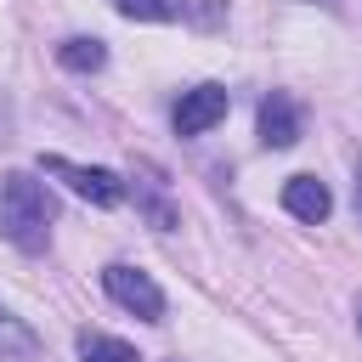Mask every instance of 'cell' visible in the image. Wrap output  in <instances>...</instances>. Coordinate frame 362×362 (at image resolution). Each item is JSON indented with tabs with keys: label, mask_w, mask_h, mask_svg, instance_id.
I'll list each match as a JSON object with an SVG mask.
<instances>
[{
	"label": "cell",
	"mask_w": 362,
	"mask_h": 362,
	"mask_svg": "<svg viewBox=\"0 0 362 362\" xmlns=\"http://www.w3.org/2000/svg\"><path fill=\"white\" fill-rule=\"evenodd\" d=\"M51 221H57V204H51L45 181H34L28 170H11L0 181V238L23 255H45L51 249Z\"/></svg>",
	"instance_id": "obj_1"
},
{
	"label": "cell",
	"mask_w": 362,
	"mask_h": 362,
	"mask_svg": "<svg viewBox=\"0 0 362 362\" xmlns=\"http://www.w3.org/2000/svg\"><path fill=\"white\" fill-rule=\"evenodd\" d=\"M40 170L57 175V181H68V192H79V198L96 204V209H113V204L124 198V175L107 170V164H74V158H62V153H40Z\"/></svg>",
	"instance_id": "obj_2"
},
{
	"label": "cell",
	"mask_w": 362,
	"mask_h": 362,
	"mask_svg": "<svg viewBox=\"0 0 362 362\" xmlns=\"http://www.w3.org/2000/svg\"><path fill=\"white\" fill-rule=\"evenodd\" d=\"M102 288H107V300H113V305H124L130 317H141V322H164V288H158L141 266L113 260V266L102 272Z\"/></svg>",
	"instance_id": "obj_3"
},
{
	"label": "cell",
	"mask_w": 362,
	"mask_h": 362,
	"mask_svg": "<svg viewBox=\"0 0 362 362\" xmlns=\"http://www.w3.org/2000/svg\"><path fill=\"white\" fill-rule=\"evenodd\" d=\"M124 192H136V209H141V221H147L153 232H175V226H181V209H175V198H170V181H164L153 164H136L130 181H124Z\"/></svg>",
	"instance_id": "obj_4"
},
{
	"label": "cell",
	"mask_w": 362,
	"mask_h": 362,
	"mask_svg": "<svg viewBox=\"0 0 362 362\" xmlns=\"http://www.w3.org/2000/svg\"><path fill=\"white\" fill-rule=\"evenodd\" d=\"M226 107H232V96H226V85H215V79L181 90V102H175V136H204V130H215V124L226 119Z\"/></svg>",
	"instance_id": "obj_5"
},
{
	"label": "cell",
	"mask_w": 362,
	"mask_h": 362,
	"mask_svg": "<svg viewBox=\"0 0 362 362\" xmlns=\"http://www.w3.org/2000/svg\"><path fill=\"white\" fill-rule=\"evenodd\" d=\"M255 130H260V147L283 153V147H294V141L305 136V113H300V102H294L288 90H272V96H260Z\"/></svg>",
	"instance_id": "obj_6"
},
{
	"label": "cell",
	"mask_w": 362,
	"mask_h": 362,
	"mask_svg": "<svg viewBox=\"0 0 362 362\" xmlns=\"http://www.w3.org/2000/svg\"><path fill=\"white\" fill-rule=\"evenodd\" d=\"M283 209H288L294 221H305V226H322V221L334 215V192H328L317 175H288V181H283Z\"/></svg>",
	"instance_id": "obj_7"
},
{
	"label": "cell",
	"mask_w": 362,
	"mask_h": 362,
	"mask_svg": "<svg viewBox=\"0 0 362 362\" xmlns=\"http://www.w3.org/2000/svg\"><path fill=\"white\" fill-rule=\"evenodd\" d=\"M40 334L11 311V305H0V362H40Z\"/></svg>",
	"instance_id": "obj_8"
},
{
	"label": "cell",
	"mask_w": 362,
	"mask_h": 362,
	"mask_svg": "<svg viewBox=\"0 0 362 362\" xmlns=\"http://www.w3.org/2000/svg\"><path fill=\"white\" fill-rule=\"evenodd\" d=\"M57 62H62L68 74H102V68H107V45H102L96 34H68V40L57 45Z\"/></svg>",
	"instance_id": "obj_9"
},
{
	"label": "cell",
	"mask_w": 362,
	"mask_h": 362,
	"mask_svg": "<svg viewBox=\"0 0 362 362\" xmlns=\"http://www.w3.org/2000/svg\"><path fill=\"white\" fill-rule=\"evenodd\" d=\"M79 362H141L136 356V345H124V339H113V334H102V328H79Z\"/></svg>",
	"instance_id": "obj_10"
},
{
	"label": "cell",
	"mask_w": 362,
	"mask_h": 362,
	"mask_svg": "<svg viewBox=\"0 0 362 362\" xmlns=\"http://www.w3.org/2000/svg\"><path fill=\"white\" fill-rule=\"evenodd\" d=\"M107 6L130 23H175L187 11V0H107Z\"/></svg>",
	"instance_id": "obj_11"
},
{
	"label": "cell",
	"mask_w": 362,
	"mask_h": 362,
	"mask_svg": "<svg viewBox=\"0 0 362 362\" xmlns=\"http://www.w3.org/2000/svg\"><path fill=\"white\" fill-rule=\"evenodd\" d=\"M351 204H356V221H362V164H356V192H351Z\"/></svg>",
	"instance_id": "obj_12"
},
{
	"label": "cell",
	"mask_w": 362,
	"mask_h": 362,
	"mask_svg": "<svg viewBox=\"0 0 362 362\" xmlns=\"http://www.w3.org/2000/svg\"><path fill=\"white\" fill-rule=\"evenodd\" d=\"M356 328H362V305H356Z\"/></svg>",
	"instance_id": "obj_13"
}]
</instances>
